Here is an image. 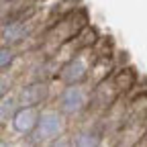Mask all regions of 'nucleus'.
Here are the masks:
<instances>
[{
  "label": "nucleus",
  "mask_w": 147,
  "mask_h": 147,
  "mask_svg": "<svg viewBox=\"0 0 147 147\" xmlns=\"http://www.w3.org/2000/svg\"><path fill=\"white\" fill-rule=\"evenodd\" d=\"M139 145H141V147H147V131H145V135H143V139H141Z\"/></svg>",
  "instance_id": "10"
},
{
  "label": "nucleus",
  "mask_w": 147,
  "mask_h": 147,
  "mask_svg": "<svg viewBox=\"0 0 147 147\" xmlns=\"http://www.w3.org/2000/svg\"><path fill=\"white\" fill-rule=\"evenodd\" d=\"M113 71H115L113 55H110V53H100V55H96L94 63H92L90 76H88V84L94 88V86H98L100 82H104L106 78L113 76Z\"/></svg>",
  "instance_id": "7"
},
{
  "label": "nucleus",
  "mask_w": 147,
  "mask_h": 147,
  "mask_svg": "<svg viewBox=\"0 0 147 147\" xmlns=\"http://www.w3.org/2000/svg\"><path fill=\"white\" fill-rule=\"evenodd\" d=\"M0 27H2V21H0Z\"/></svg>",
  "instance_id": "11"
},
{
  "label": "nucleus",
  "mask_w": 147,
  "mask_h": 147,
  "mask_svg": "<svg viewBox=\"0 0 147 147\" xmlns=\"http://www.w3.org/2000/svg\"><path fill=\"white\" fill-rule=\"evenodd\" d=\"M18 98H16V94H4L2 98H0V123H8L12 117H14V113L18 110Z\"/></svg>",
  "instance_id": "8"
},
{
  "label": "nucleus",
  "mask_w": 147,
  "mask_h": 147,
  "mask_svg": "<svg viewBox=\"0 0 147 147\" xmlns=\"http://www.w3.org/2000/svg\"><path fill=\"white\" fill-rule=\"evenodd\" d=\"M14 61H16V47L2 43V45H0V74L8 71Z\"/></svg>",
  "instance_id": "9"
},
{
  "label": "nucleus",
  "mask_w": 147,
  "mask_h": 147,
  "mask_svg": "<svg viewBox=\"0 0 147 147\" xmlns=\"http://www.w3.org/2000/svg\"><path fill=\"white\" fill-rule=\"evenodd\" d=\"M88 25V16L84 8H76V10H69L63 16H59L57 21H51L49 27L43 31V39L39 45V51L43 53V59L53 57L57 49L69 41L71 37H76L84 27Z\"/></svg>",
  "instance_id": "1"
},
{
  "label": "nucleus",
  "mask_w": 147,
  "mask_h": 147,
  "mask_svg": "<svg viewBox=\"0 0 147 147\" xmlns=\"http://www.w3.org/2000/svg\"><path fill=\"white\" fill-rule=\"evenodd\" d=\"M41 113H43V106H18L14 117L10 119L14 131L21 135H31L39 125Z\"/></svg>",
  "instance_id": "6"
},
{
  "label": "nucleus",
  "mask_w": 147,
  "mask_h": 147,
  "mask_svg": "<svg viewBox=\"0 0 147 147\" xmlns=\"http://www.w3.org/2000/svg\"><path fill=\"white\" fill-rule=\"evenodd\" d=\"M51 80H31L16 90L21 106H43L51 98Z\"/></svg>",
  "instance_id": "5"
},
{
  "label": "nucleus",
  "mask_w": 147,
  "mask_h": 147,
  "mask_svg": "<svg viewBox=\"0 0 147 147\" xmlns=\"http://www.w3.org/2000/svg\"><path fill=\"white\" fill-rule=\"evenodd\" d=\"M67 129V117L61 110L55 108H45L41 113L39 125L31 133V141L33 143H55L59 137H63Z\"/></svg>",
  "instance_id": "4"
},
{
  "label": "nucleus",
  "mask_w": 147,
  "mask_h": 147,
  "mask_svg": "<svg viewBox=\"0 0 147 147\" xmlns=\"http://www.w3.org/2000/svg\"><path fill=\"white\" fill-rule=\"evenodd\" d=\"M92 86L88 82L80 84H63L59 94L55 96V104L65 117H84L90 106Z\"/></svg>",
  "instance_id": "2"
},
{
  "label": "nucleus",
  "mask_w": 147,
  "mask_h": 147,
  "mask_svg": "<svg viewBox=\"0 0 147 147\" xmlns=\"http://www.w3.org/2000/svg\"><path fill=\"white\" fill-rule=\"evenodd\" d=\"M96 59V49L94 45L82 47L78 53H74L71 57L61 65V69L57 71V82L61 84H80V82H88L92 63Z\"/></svg>",
  "instance_id": "3"
}]
</instances>
